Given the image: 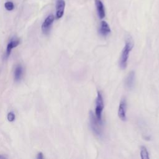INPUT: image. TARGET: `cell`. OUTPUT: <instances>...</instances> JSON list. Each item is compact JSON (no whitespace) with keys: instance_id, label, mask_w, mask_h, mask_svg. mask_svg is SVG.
<instances>
[{"instance_id":"cell-9","label":"cell","mask_w":159,"mask_h":159,"mask_svg":"<svg viewBox=\"0 0 159 159\" xmlns=\"http://www.w3.org/2000/svg\"><path fill=\"white\" fill-rule=\"evenodd\" d=\"M95 3L99 19H103L105 17V10L103 4L101 0H95Z\"/></svg>"},{"instance_id":"cell-7","label":"cell","mask_w":159,"mask_h":159,"mask_svg":"<svg viewBox=\"0 0 159 159\" xmlns=\"http://www.w3.org/2000/svg\"><path fill=\"white\" fill-rule=\"evenodd\" d=\"M135 72L131 71L129 72V74H128L127 77L125 81V85L127 89H131L134 88V86L135 84Z\"/></svg>"},{"instance_id":"cell-14","label":"cell","mask_w":159,"mask_h":159,"mask_svg":"<svg viewBox=\"0 0 159 159\" xmlns=\"http://www.w3.org/2000/svg\"><path fill=\"white\" fill-rule=\"evenodd\" d=\"M7 118H8V120L9 122H13L15 120V118H16L15 114L13 113L12 112H10L8 114Z\"/></svg>"},{"instance_id":"cell-5","label":"cell","mask_w":159,"mask_h":159,"mask_svg":"<svg viewBox=\"0 0 159 159\" xmlns=\"http://www.w3.org/2000/svg\"><path fill=\"white\" fill-rule=\"evenodd\" d=\"M54 20H55V17L52 14L49 15L46 18L45 21L42 24V30L43 32L45 33V34H47V33L49 31L50 28H51L52 24L54 21Z\"/></svg>"},{"instance_id":"cell-4","label":"cell","mask_w":159,"mask_h":159,"mask_svg":"<svg viewBox=\"0 0 159 159\" xmlns=\"http://www.w3.org/2000/svg\"><path fill=\"white\" fill-rule=\"evenodd\" d=\"M126 109H127V102L124 98H122L119 105L118 109V116L119 119L122 121H125L126 118Z\"/></svg>"},{"instance_id":"cell-11","label":"cell","mask_w":159,"mask_h":159,"mask_svg":"<svg viewBox=\"0 0 159 159\" xmlns=\"http://www.w3.org/2000/svg\"><path fill=\"white\" fill-rule=\"evenodd\" d=\"M14 80L16 81H19L21 79L23 74V68L21 65H18L14 70Z\"/></svg>"},{"instance_id":"cell-2","label":"cell","mask_w":159,"mask_h":159,"mask_svg":"<svg viewBox=\"0 0 159 159\" xmlns=\"http://www.w3.org/2000/svg\"><path fill=\"white\" fill-rule=\"evenodd\" d=\"M89 122L91 128L94 133L98 136H101L102 135V122L98 120L92 111L89 112Z\"/></svg>"},{"instance_id":"cell-15","label":"cell","mask_w":159,"mask_h":159,"mask_svg":"<svg viewBox=\"0 0 159 159\" xmlns=\"http://www.w3.org/2000/svg\"><path fill=\"white\" fill-rule=\"evenodd\" d=\"M37 158L38 159H42V158H44V155H43V154L42 153V152H40V153H39L37 154Z\"/></svg>"},{"instance_id":"cell-8","label":"cell","mask_w":159,"mask_h":159,"mask_svg":"<svg viewBox=\"0 0 159 159\" xmlns=\"http://www.w3.org/2000/svg\"><path fill=\"white\" fill-rule=\"evenodd\" d=\"M99 33L102 37H106L111 33L110 27L106 21H102L101 22L99 28Z\"/></svg>"},{"instance_id":"cell-12","label":"cell","mask_w":159,"mask_h":159,"mask_svg":"<svg viewBox=\"0 0 159 159\" xmlns=\"http://www.w3.org/2000/svg\"><path fill=\"white\" fill-rule=\"evenodd\" d=\"M141 157L142 159H149L150 157H149V154L147 150V148L144 146H142L141 147Z\"/></svg>"},{"instance_id":"cell-13","label":"cell","mask_w":159,"mask_h":159,"mask_svg":"<svg viewBox=\"0 0 159 159\" xmlns=\"http://www.w3.org/2000/svg\"><path fill=\"white\" fill-rule=\"evenodd\" d=\"M5 7L6 10L11 11L14 9V5L12 1H6L5 4Z\"/></svg>"},{"instance_id":"cell-3","label":"cell","mask_w":159,"mask_h":159,"mask_svg":"<svg viewBox=\"0 0 159 159\" xmlns=\"http://www.w3.org/2000/svg\"><path fill=\"white\" fill-rule=\"evenodd\" d=\"M104 107L103 97L100 91L97 93V98L96 99V106H95V115L99 121H101L102 119V112L103 111Z\"/></svg>"},{"instance_id":"cell-6","label":"cell","mask_w":159,"mask_h":159,"mask_svg":"<svg viewBox=\"0 0 159 159\" xmlns=\"http://www.w3.org/2000/svg\"><path fill=\"white\" fill-rule=\"evenodd\" d=\"M65 2L64 0H57L56 4V18L60 19L64 14Z\"/></svg>"},{"instance_id":"cell-16","label":"cell","mask_w":159,"mask_h":159,"mask_svg":"<svg viewBox=\"0 0 159 159\" xmlns=\"http://www.w3.org/2000/svg\"><path fill=\"white\" fill-rule=\"evenodd\" d=\"M6 157L3 156V155H0V158H5Z\"/></svg>"},{"instance_id":"cell-1","label":"cell","mask_w":159,"mask_h":159,"mask_svg":"<svg viewBox=\"0 0 159 159\" xmlns=\"http://www.w3.org/2000/svg\"><path fill=\"white\" fill-rule=\"evenodd\" d=\"M134 47V42L132 38L129 37L126 41L124 47L122 49L121 55L119 59V66L122 70L126 68L127 66V62L129 57V54Z\"/></svg>"},{"instance_id":"cell-10","label":"cell","mask_w":159,"mask_h":159,"mask_svg":"<svg viewBox=\"0 0 159 159\" xmlns=\"http://www.w3.org/2000/svg\"><path fill=\"white\" fill-rule=\"evenodd\" d=\"M19 44H20L19 39H12L11 41L8 43L7 47H6V57H8L9 56L11 55L12 49L17 47V46L19 45Z\"/></svg>"}]
</instances>
